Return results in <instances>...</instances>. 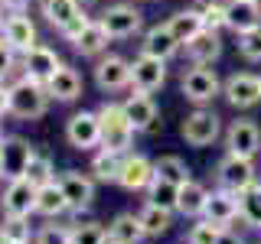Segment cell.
Returning a JSON list of instances; mask_svg holds the SVG:
<instances>
[{"mask_svg":"<svg viewBox=\"0 0 261 244\" xmlns=\"http://www.w3.org/2000/svg\"><path fill=\"white\" fill-rule=\"evenodd\" d=\"M98 120H101V150L111 153H130L134 150V124H130L124 101H105L98 104Z\"/></svg>","mask_w":261,"mask_h":244,"instance_id":"obj_1","label":"cell"},{"mask_svg":"<svg viewBox=\"0 0 261 244\" xmlns=\"http://www.w3.org/2000/svg\"><path fill=\"white\" fill-rule=\"evenodd\" d=\"M49 92L43 81H33L27 75H20L10 85V114L16 120H39L49 111Z\"/></svg>","mask_w":261,"mask_h":244,"instance_id":"obj_2","label":"cell"},{"mask_svg":"<svg viewBox=\"0 0 261 244\" xmlns=\"http://www.w3.org/2000/svg\"><path fill=\"white\" fill-rule=\"evenodd\" d=\"M179 95L196 108H206L222 95V78L216 75L212 65H190L179 78Z\"/></svg>","mask_w":261,"mask_h":244,"instance_id":"obj_3","label":"cell"},{"mask_svg":"<svg viewBox=\"0 0 261 244\" xmlns=\"http://www.w3.org/2000/svg\"><path fill=\"white\" fill-rule=\"evenodd\" d=\"M179 137L196 150H206L222 137V117L212 108H193L179 124Z\"/></svg>","mask_w":261,"mask_h":244,"instance_id":"obj_4","label":"cell"},{"mask_svg":"<svg viewBox=\"0 0 261 244\" xmlns=\"http://www.w3.org/2000/svg\"><path fill=\"white\" fill-rule=\"evenodd\" d=\"M255 182H258L255 160H245V157H235V153H225V157L216 163V186H219V189L245 192L248 186H255Z\"/></svg>","mask_w":261,"mask_h":244,"instance_id":"obj_5","label":"cell"},{"mask_svg":"<svg viewBox=\"0 0 261 244\" xmlns=\"http://www.w3.org/2000/svg\"><path fill=\"white\" fill-rule=\"evenodd\" d=\"M98 23L108 29L111 39H130V36L141 33L144 13L137 10L134 4H111V7H105V10L98 13Z\"/></svg>","mask_w":261,"mask_h":244,"instance_id":"obj_6","label":"cell"},{"mask_svg":"<svg viewBox=\"0 0 261 244\" xmlns=\"http://www.w3.org/2000/svg\"><path fill=\"white\" fill-rule=\"evenodd\" d=\"M222 98L235 111H251L255 104H261V78L251 72H232L222 81Z\"/></svg>","mask_w":261,"mask_h":244,"instance_id":"obj_7","label":"cell"},{"mask_svg":"<svg viewBox=\"0 0 261 244\" xmlns=\"http://www.w3.org/2000/svg\"><path fill=\"white\" fill-rule=\"evenodd\" d=\"M163 85H167V59L137 52L134 59H130V88L153 95V92H160Z\"/></svg>","mask_w":261,"mask_h":244,"instance_id":"obj_8","label":"cell"},{"mask_svg":"<svg viewBox=\"0 0 261 244\" xmlns=\"http://www.w3.org/2000/svg\"><path fill=\"white\" fill-rule=\"evenodd\" d=\"M225 153L255 160L261 153V127L251 117H239L225 127Z\"/></svg>","mask_w":261,"mask_h":244,"instance_id":"obj_9","label":"cell"},{"mask_svg":"<svg viewBox=\"0 0 261 244\" xmlns=\"http://www.w3.org/2000/svg\"><path fill=\"white\" fill-rule=\"evenodd\" d=\"M65 140L72 150H95L101 146V120L98 111H75L65 120Z\"/></svg>","mask_w":261,"mask_h":244,"instance_id":"obj_10","label":"cell"},{"mask_svg":"<svg viewBox=\"0 0 261 244\" xmlns=\"http://www.w3.org/2000/svg\"><path fill=\"white\" fill-rule=\"evenodd\" d=\"M62 59H59V52H56L53 46H43V43H36L30 49V52H23L20 55V75H27V78H33V81H46L56 75V72L62 69Z\"/></svg>","mask_w":261,"mask_h":244,"instance_id":"obj_11","label":"cell"},{"mask_svg":"<svg viewBox=\"0 0 261 244\" xmlns=\"http://www.w3.org/2000/svg\"><path fill=\"white\" fill-rule=\"evenodd\" d=\"M95 85L101 88L105 95H114L121 88H130V62L124 55L105 52L101 59L95 62Z\"/></svg>","mask_w":261,"mask_h":244,"instance_id":"obj_12","label":"cell"},{"mask_svg":"<svg viewBox=\"0 0 261 244\" xmlns=\"http://www.w3.org/2000/svg\"><path fill=\"white\" fill-rule=\"evenodd\" d=\"M56 182H59L65 202H69V211L92 208V202H95V179L92 176L79 173V169H65V173L56 176Z\"/></svg>","mask_w":261,"mask_h":244,"instance_id":"obj_13","label":"cell"},{"mask_svg":"<svg viewBox=\"0 0 261 244\" xmlns=\"http://www.w3.org/2000/svg\"><path fill=\"white\" fill-rule=\"evenodd\" d=\"M33 205H36V186L27 176L7 179L4 192H0V211L4 215H33Z\"/></svg>","mask_w":261,"mask_h":244,"instance_id":"obj_14","label":"cell"},{"mask_svg":"<svg viewBox=\"0 0 261 244\" xmlns=\"http://www.w3.org/2000/svg\"><path fill=\"white\" fill-rule=\"evenodd\" d=\"M153 160H147L144 153H124L121 157V173H118V186L127 192H147V186L153 182Z\"/></svg>","mask_w":261,"mask_h":244,"instance_id":"obj_15","label":"cell"},{"mask_svg":"<svg viewBox=\"0 0 261 244\" xmlns=\"http://www.w3.org/2000/svg\"><path fill=\"white\" fill-rule=\"evenodd\" d=\"M4 39H7V46H10L16 55L30 52V49L39 43L36 23L27 16V10H23V13H7L4 16Z\"/></svg>","mask_w":261,"mask_h":244,"instance_id":"obj_16","label":"cell"},{"mask_svg":"<svg viewBox=\"0 0 261 244\" xmlns=\"http://www.w3.org/2000/svg\"><path fill=\"white\" fill-rule=\"evenodd\" d=\"M124 111H127V117H130V124H134L137 134H147V130L157 127L160 108H157V101H153V95L130 88V95L124 98Z\"/></svg>","mask_w":261,"mask_h":244,"instance_id":"obj_17","label":"cell"},{"mask_svg":"<svg viewBox=\"0 0 261 244\" xmlns=\"http://www.w3.org/2000/svg\"><path fill=\"white\" fill-rule=\"evenodd\" d=\"M183 55L190 59V65H216L222 59V36H219V29L196 33L190 43H183Z\"/></svg>","mask_w":261,"mask_h":244,"instance_id":"obj_18","label":"cell"},{"mask_svg":"<svg viewBox=\"0 0 261 244\" xmlns=\"http://www.w3.org/2000/svg\"><path fill=\"white\" fill-rule=\"evenodd\" d=\"M141 52L147 55H157V59H173V55L183 52V43L173 36V29L167 23H153L150 29H144V39H141Z\"/></svg>","mask_w":261,"mask_h":244,"instance_id":"obj_19","label":"cell"},{"mask_svg":"<svg viewBox=\"0 0 261 244\" xmlns=\"http://www.w3.org/2000/svg\"><path fill=\"white\" fill-rule=\"evenodd\" d=\"M46 92H49L53 101L72 104V101H79V98L85 95V81H82V75L72 69V65H62V69L46 81Z\"/></svg>","mask_w":261,"mask_h":244,"instance_id":"obj_20","label":"cell"},{"mask_svg":"<svg viewBox=\"0 0 261 244\" xmlns=\"http://www.w3.org/2000/svg\"><path fill=\"white\" fill-rule=\"evenodd\" d=\"M202 218H209L212 225L219 228H228L239 218V192H228V189H212L209 192V202H206V211Z\"/></svg>","mask_w":261,"mask_h":244,"instance_id":"obj_21","label":"cell"},{"mask_svg":"<svg viewBox=\"0 0 261 244\" xmlns=\"http://www.w3.org/2000/svg\"><path fill=\"white\" fill-rule=\"evenodd\" d=\"M33 153H36V146L30 140H23V137H4V143H0V160H4L7 179L23 176V169H27V163L33 160Z\"/></svg>","mask_w":261,"mask_h":244,"instance_id":"obj_22","label":"cell"},{"mask_svg":"<svg viewBox=\"0 0 261 244\" xmlns=\"http://www.w3.org/2000/svg\"><path fill=\"white\" fill-rule=\"evenodd\" d=\"M225 20H228V29L235 36L258 26L261 23V0H225Z\"/></svg>","mask_w":261,"mask_h":244,"instance_id":"obj_23","label":"cell"},{"mask_svg":"<svg viewBox=\"0 0 261 244\" xmlns=\"http://www.w3.org/2000/svg\"><path fill=\"white\" fill-rule=\"evenodd\" d=\"M108 43H111V36H108V29L101 26L98 20H92L85 29L75 36V43H72V49H75L79 55H85V59H101L105 52H108Z\"/></svg>","mask_w":261,"mask_h":244,"instance_id":"obj_24","label":"cell"},{"mask_svg":"<svg viewBox=\"0 0 261 244\" xmlns=\"http://www.w3.org/2000/svg\"><path fill=\"white\" fill-rule=\"evenodd\" d=\"M144 238H147V231L134 211H121V215H114L108 222V241L111 244H141Z\"/></svg>","mask_w":261,"mask_h":244,"instance_id":"obj_25","label":"cell"},{"mask_svg":"<svg viewBox=\"0 0 261 244\" xmlns=\"http://www.w3.org/2000/svg\"><path fill=\"white\" fill-rule=\"evenodd\" d=\"M82 10H85L82 0H39V16H43L56 33H59L62 26H69Z\"/></svg>","mask_w":261,"mask_h":244,"instance_id":"obj_26","label":"cell"},{"mask_svg":"<svg viewBox=\"0 0 261 244\" xmlns=\"http://www.w3.org/2000/svg\"><path fill=\"white\" fill-rule=\"evenodd\" d=\"M69 211V202L59 189V182H46V186H36V205H33V215H43V218H59Z\"/></svg>","mask_w":261,"mask_h":244,"instance_id":"obj_27","label":"cell"},{"mask_svg":"<svg viewBox=\"0 0 261 244\" xmlns=\"http://www.w3.org/2000/svg\"><path fill=\"white\" fill-rule=\"evenodd\" d=\"M206 202H209V189L202 182H190L179 186V205H176V215L183 218H202V211H206Z\"/></svg>","mask_w":261,"mask_h":244,"instance_id":"obj_28","label":"cell"},{"mask_svg":"<svg viewBox=\"0 0 261 244\" xmlns=\"http://www.w3.org/2000/svg\"><path fill=\"white\" fill-rule=\"evenodd\" d=\"M167 26L173 29V36L179 39V43H190L196 33L206 29V20H202L199 7H186V10H176V13L167 16Z\"/></svg>","mask_w":261,"mask_h":244,"instance_id":"obj_29","label":"cell"},{"mask_svg":"<svg viewBox=\"0 0 261 244\" xmlns=\"http://www.w3.org/2000/svg\"><path fill=\"white\" fill-rule=\"evenodd\" d=\"M239 222L248 225L251 231H261V179L239 192Z\"/></svg>","mask_w":261,"mask_h":244,"instance_id":"obj_30","label":"cell"},{"mask_svg":"<svg viewBox=\"0 0 261 244\" xmlns=\"http://www.w3.org/2000/svg\"><path fill=\"white\" fill-rule=\"evenodd\" d=\"M173 215H176V211L160 208V205H153V202H144V208L137 211V218H141L147 238H160V234H167L170 225H173Z\"/></svg>","mask_w":261,"mask_h":244,"instance_id":"obj_31","label":"cell"},{"mask_svg":"<svg viewBox=\"0 0 261 244\" xmlns=\"http://www.w3.org/2000/svg\"><path fill=\"white\" fill-rule=\"evenodd\" d=\"M95 182H118V173H121V153H111V150H98L92 157V166H88Z\"/></svg>","mask_w":261,"mask_h":244,"instance_id":"obj_32","label":"cell"},{"mask_svg":"<svg viewBox=\"0 0 261 244\" xmlns=\"http://www.w3.org/2000/svg\"><path fill=\"white\" fill-rule=\"evenodd\" d=\"M147 202H153V205H160V208H170V211H176L179 205V186L173 182H167V179H160V176H153V182L147 186Z\"/></svg>","mask_w":261,"mask_h":244,"instance_id":"obj_33","label":"cell"},{"mask_svg":"<svg viewBox=\"0 0 261 244\" xmlns=\"http://www.w3.org/2000/svg\"><path fill=\"white\" fill-rule=\"evenodd\" d=\"M23 176H27L33 186H46V182H53V179H56L53 157H49V153H43V150H36V153H33V160L27 163V169H23Z\"/></svg>","mask_w":261,"mask_h":244,"instance_id":"obj_34","label":"cell"},{"mask_svg":"<svg viewBox=\"0 0 261 244\" xmlns=\"http://www.w3.org/2000/svg\"><path fill=\"white\" fill-rule=\"evenodd\" d=\"M153 173H157L160 179H167V182H173V186H183V182H190V166H186L179 157H160V160H153Z\"/></svg>","mask_w":261,"mask_h":244,"instance_id":"obj_35","label":"cell"},{"mask_svg":"<svg viewBox=\"0 0 261 244\" xmlns=\"http://www.w3.org/2000/svg\"><path fill=\"white\" fill-rule=\"evenodd\" d=\"M0 234L4 241H30L33 238V225H30V215H4L0 222Z\"/></svg>","mask_w":261,"mask_h":244,"instance_id":"obj_36","label":"cell"},{"mask_svg":"<svg viewBox=\"0 0 261 244\" xmlns=\"http://www.w3.org/2000/svg\"><path fill=\"white\" fill-rule=\"evenodd\" d=\"M235 39H239L235 46H239L242 59L251 62V65H258L261 62V23H258V26H251V29H245V33H239Z\"/></svg>","mask_w":261,"mask_h":244,"instance_id":"obj_37","label":"cell"},{"mask_svg":"<svg viewBox=\"0 0 261 244\" xmlns=\"http://www.w3.org/2000/svg\"><path fill=\"white\" fill-rule=\"evenodd\" d=\"M72 244H108V228L98 222H75L72 225Z\"/></svg>","mask_w":261,"mask_h":244,"instance_id":"obj_38","label":"cell"},{"mask_svg":"<svg viewBox=\"0 0 261 244\" xmlns=\"http://www.w3.org/2000/svg\"><path fill=\"white\" fill-rule=\"evenodd\" d=\"M199 13L206 20V29H228V20H225V0H199Z\"/></svg>","mask_w":261,"mask_h":244,"instance_id":"obj_39","label":"cell"},{"mask_svg":"<svg viewBox=\"0 0 261 244\" xmlns=\"http://www.w3.org/2000/svg\"><path fill=\"white\" fill-rule=\"evenodd\" d=\"M219 231H222V228L212 225L209 218H196V225L186 231V244H216Z\"/></svg>","mask_w":261,"mask_h":244,"instance_id":"obj_40","label":"cell"},{"mask_svg":"<svg viewBox=\"0 0 261 244\" xmlns=\"http://www.w3.org/2000/svg\"><path fill=\"white\" fill-rule=\"evenodd\" d=\"M33 244H72V228L65 225H43L33 234Z\"/></svg>","mask_w":261,"mask_h":244,"instance_id":"obj_41","label":"cell"},{"mask_svg":"<svg viewBox=\"0 0 261 244\" xmlns=\"http://www.w3.org/2000/svg\"><path fill=\"white\" fill-rule=\"evenodd\" d=\"M16 69H20V62H16V52L7 46V39L0 36V81H7Z\"/></svg>","mask_w":261,"mask_h":244,"instance_id":"obj_42","label":"cell"},{"mask_svg":"<svg viewBox=\"0 0 261 244\" xmlns=\"http://www.w3.org/2000/svg\"><path fill=\"white\" fill-rule=\"evenodd\" d=\"M88 23H92V16H88L85 10H82V13L75 16V20L69 23V26H62V29H59V36L65 39V43H75V36H79V33H82V29L88 26Z\"/></svg>","mask_w":261,"mask_h":244,"instance_id":"obj_43","label":"cell"},{"mask_svg":"<svg viewBox=\"0 0 261 244\" xmlns=\"http://www.w3.org/2000/svg\"><path fill=\"white\" fill-rule=\"evenodd\" d=\"M216 244H248V241H245L242 234L235 231V228H222V231H219V241H216Z\"/></svg>","mask_w":261,"mask_h":244,"instance_id":"obj_44","label":"cell"},{"mask_svg":"<svg viewBox=\"0 0 261 244\" xmlns=\"http://www.w3.org/2000/svg\"><path fill=\"white\" fill-rule=\"evenodd\" d=\"M30 4L33 0H0V7H4L7 13H23V10H30Z\"/></svg>","mask_w":261,"mask_h":244,"instance_id":"obj_45","label":"cell"},{"mask_svg":"<svg viewBox=\"0 0 261 244\" xmlns=\"http://www.w3.org/2000/svg\"><path fill=\"white\" fill-rule=\"evenodd\" d=\"M7 114H10V85L0 81V117H7Z\"/></svg>","mask_w":261,"mask_h":244,"instance_id":"obj_46","label":"cell"},{"mask_svg":"<svg viewBox=\"0 0 261 244\" xmlns=\"http://www.w3.org/2000/svg\"><path fill=\"white\" fill-rule=\"evenodd\" d=\"M0 36H4V7H0Z\"/></svg>","mask_w":261,"mask_h":244,"instance_id":"obj_47","label":"cell"},{"mask_svg":"<svg viewBox=\"0 0 261 244\" xmlns=\"http://www.w3.org/2000/svg\"><path fill=\"white\" fill-rule=\"evenodd\" d=\"M0 179H7V173H4V160H0Z\"/></svg>","mask_w":261,"mask_h":244,"instance_id":"obj_48","label":"cell"},{"mask_svg":"<svg viewBox=\"0 0 261 244\" xmlns=\"http://www.w3.org/2000/svg\"><path fill=\"white\" fill-rule=\"evenodd\" d=\"M10 244H30V241H10Z\"/></svg>","mask_w":261,"mask_h":244,"instance_id":"obj_49","label":"cell"},{"mask_svg":"<svg viewBox=\"0 0 261 244\" xmlns=\"http://www.w3.org/2000/svg\"><path fill=\"white\" fill-rule=\"evenodd\" d=\"M0 143H4V127H0Z\"/></svg>","mask_w":261,"mask_h":244,"instance_id":"obj_50","label":"cell"},{"mask_svg":"<svg viewBox=\"0 0 261 244\" xmlns=\"http://www.w3.org/2000/svg\"><path fill=\"white\" fill-rule=\"evenodd\" d=\"M0 244H7V241H4V234H0Z\"/></svg>","mask_w":261,"mask_h":244,"instance_id":"obj_51","label":"cell"},{"mask_svg":"<svg viewBox=\"0 0 261 244\" xmlns=\"http://www.w3.org/2000/svg\"><path fill=\"white\" fill-rule=\"evenodd\" d=\"M82 4H92V0H82Z\"/></svg>","mask_w":261,"mask_h":244,"instance_id":"obj_52","label":"cell"},{"mask_svg":"<svg viewBox=\"0 0 261 244\" xmlns=\"http://www.w3.org/2000/svg\"><path fill=\"white\" fill-rule=\"evenodd\" d=\"M108 244H111V241H108Z\"/></svg>","mask_w":261,"mask_h":244,"instance_id":"obj_53","label":"cell"},{"mask_svg":"<svg viewBox=\"0 0 261 244\" xmlns=\"http://www.w3.org/2000/svg\"><path fill=\"white\" fill-rule=\"evenodd\" d=\"M258 78H261V75H258Z\"/></svg>","mask_w":261,"mask_h":244,"instance_id":"obj_54","label":"cell"}]
</instances>
